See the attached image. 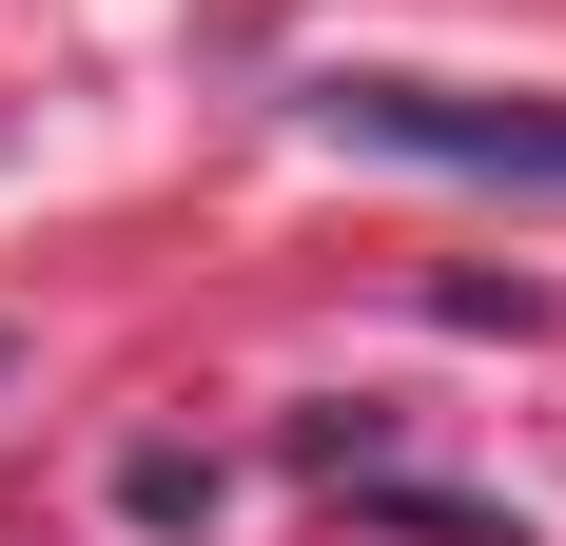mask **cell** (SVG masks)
<instances>
[{"instance_id":"3957f363","label":"cell","mask_w":566,"mask_h":546,"mask_svg":"<svg viewBox=\"0 0 566 546\" xmlns=\"http://www.w3.org/2000/svg\"><path fill=\"white\" fill-rule=\"evenodd\" d=\"M0 371H20V332H0Z\"/></svg>"},{"instance_id":"7a4b0ae2","label":"cell","mask_w":566,"mask_h":546,"mask_svg":"<svg viewBox=\"0 0 566 546\" xmlns=\"http://www.w3.org/2000/svg\"><path fill=\"white\" fill-rule=\"evenodd\" d=\"M117 507H137V527H196V507H216V469H196V449H137V469H117Z\"/></svg>"},{"instance_id":"6da1fadb","label":"cell","mask_w":566,"mask_h":546,"mask_svg":"<svg viewBox=\"0 0 566 546\" xmlns=\"http://www.w3.org/2000/svg\"><path fill=\"white\" fill-rule=\"evenodd\" d=\"M313 117L371 137V157L489 176V196H566V98H469V78H391V59H352V78H313Z\"/></svg>"}]
</instances>
